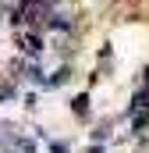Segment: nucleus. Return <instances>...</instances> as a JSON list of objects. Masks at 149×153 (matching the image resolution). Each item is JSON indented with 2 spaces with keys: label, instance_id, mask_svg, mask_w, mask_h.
Masks as SVG:
<instances>
[{
  "label": "nucleus",
  "instance_id": "nucleus-1",
  "mask_svg": "<svg viewBox=\"0 0 149 153\" xmlns=\"http://www.w3.org/2000/svg\"><path fill=\"white\" fill-rule=\"evenodd\" d=\"M18 43H21V50H25L29 57H39V53H43V36H39V32H21Z\"/></svg>",
  "mask_w": 149,
  "mask_h": 153
},
{
  "label": "nucleus",
  "instance_id": "nucleus-2",
  "mask_svg": "<svg viewBox=\"0 0 149 153\" xmlns=\"http://www.w3.org/2000/svg\"><path fill=\"white\" fill-rule=\"evenodd\" d=\"M71 107H74V114H82V117H85V111H89V96H85V93H82V96H74V100H71Z\"/></svg>",
  "mask_w": 149,
  "mask_h": 153
}]
</instances>
